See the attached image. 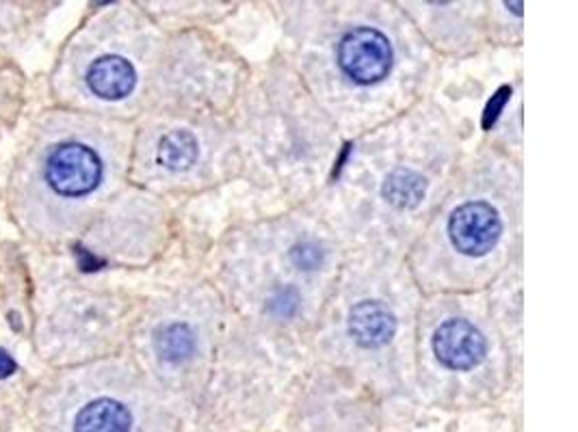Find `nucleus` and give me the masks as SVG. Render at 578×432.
<instances>
[{"label":"nucleus","instance_id":"423d86ee","mask_svg":"<svg viewBox=\"0 0 578 432\" xmlns=\"http://www.w3.org/2000/svg\"><path fill=\"white\" fill-rule=\"evenodd\" d=\"M431 348L444 368L453 372H468L486 359L488 340L470 320L449 318L436 329Z\"/></svg>","mask_w":578,"mask_h":432},{"label":"nucleus","instance_id":"f03ea898","mask_svg":"<svg viewBox=\"0 0 578 432\" xmlns=\"http://www.w3.org/2000/svg\"><path fill=\"white\" fill-rule=\"evenodd\" d=\"M128 379L113 366L52 370L26 390L22 418L30 432H139Z\"/></svg>","mask_w":578,"mask_h":432},{"label":"nucleus","instance_id":"20e7f679","mask_svg":"<svg viewBox=\"0 0 578 432\" xmlns=\"http://www.w3.org/2000/svg\"><path fill=\"white\" fill-rule=\"evenodd\" d=\"M336 59L349 80L360 87H370L388 78L394 52L390 39L381 30L373 26H357L340 37Z\"/></svg>","mask_w":578,"mask_h":432},{"label":"nucleus","instance_id":"9b49d317","mask_svg":"<svg viewBox=\"0 0 578 432\" xmlns=\"http://www.w3.org/2000/svg\"><path fill=\"white\" fill-rule=\"evenodd\" d=\"M290 259L299 270H316L325 259V251L316 242L303 240L290 249Z\"/></svg>","mask_w":578,"mask_h":432},{"label":"nucleus","instance_id":"4468645a","mask_svg":"<svg viewBox=\"0 0 578 432\" xmlns=\"http://www.w3.org/2000/svg\"><path fill=\"white\" fill-rule=\"evenodd\" d=\"M2 61H7V59H4V56H0V63H2Z\"/></svg>","mask_w":578,"mask_h":432},{"label":"nucleus","instance_id":"39448f33","mask_svg":"<svg viewBox=\"0 0 578 432\" xmlns=\"http://www.w3.org/2000/svg\"><path fill=\"white\" fill-rule=\"evenodd\" d=\"M449 240L466 257L488 255L503 233V218L488 202H466L449 216Z\"/></svg>","mask_w":578,"mask_h":432},{"label":"nucleus","instance_id":"9d476101","mask_svg":"<svg viewBox=\"0 0 578 432\" xmlns=\"http://www.w3.org/2000/svg\"><path fill=\"white\" fill-rule=\"evenodd\" d=\"M427 193V180L414 169H394L388 174L381 195L397 211H412L420 206Z\"/></svg>","mask_w":578,"mask_h":432},{"label":"nucleus","instance_id":"7ed1b4c3","mask_svg":"<svg viewBox=\"0 0 578 432\" xmlns=\"http://www.w3.org/2000/svg\"><path fill=\"white\" fill-rule=\"evenodd\" d=\"M117 26V20L93 22L65 41L48 78L59 109H113L137 96L141 72L130 50L120 46Z\"/></svg>","mask_w":578,"mask_h":432},{"label":"nucleus","instance_id":"6e6552de","mask_svg":"<svg viewBox=\"0 0 578 432\" xmlns=\"http://www.w3.org/2000/svg\"><path fill=\"white\" fill-rule=\"evenodd\" d=\"M150 344L161 364L178 366L193 357L198 340L187 322H165L152 331Z\"/></svg>","mask_w":578,"mask_h":432},{"label":"nucleus","instance_id":"ddd939ff","mask_svg":"<svg viewBox=\"0 0 578 432\" xmlns=\"http://www.w3.org/2000/svg\"><path fill=\"white\" fill-rule=\"evenodd\" d=\"M299 307V296L294 290H280L272 303H269V309L278 316V318H290Z\"/></svg>","mask_w":578,"mask_h":432},{"label":"nucleus","instance_id":"1a4fd4ad","mask_svg":"<svg viewBox=\"0 0 578 432\" xmlns=\"http://www.w3.org/2000/svg\"><path fill=\"white\" fill-rule=\"evenodd\" d=\"M198 156H200V145H198L196 135L183 128L165 132L159 139L156 152H154L156 165L169 174L189 171L198 163Z\"/></svg>","mask_w":578,"mask_h":432},{"label":"nucleus","instance_id":"f257e3e1","mask_svg":"<svg viewBox=\"0 0 578 432\" xmlns=\"http://www.w3.org/2000/svg\"><path fill=\"white\" fill-rule=\"evenodd\" d=\"M120 141L104 124L67 109L37 111L11 156L4 213L35 251L76 244L115 182Z\"/></svg>","mask_w":578,"mask_h":432},{"label":"nucleus","instance_id":"f8f14e48","mask_svg":"<svg viewBox=\"0 0 578 432\" xmlns=\"http://www.w3.org/2000/svg\"><path fill=\"white\" fill-rule=\"evenodd\" d=\"M510 96H512V87H501V89L492 96V100L488 102L486 113H483V128H486V130H490V128L497 124V119L501 117V113H503V109H505Z\"/></svg>","mask_w":578,"mask_h":432},{"label":"nucleus","instance_id":"0eeeda50","mask_svg":"<svg viewBox=\"0 0 578 432\" xmlns=\"http://www.w3.org/2000/svg\"><path fill=\"white\" fill-rule=\"evenodd\" d=\"M349 335L362 348H384L397 333L394 314L379 301H360L349 312Z\"/></svg>","mask_w":578,"mask_h":432}]
</instances>
